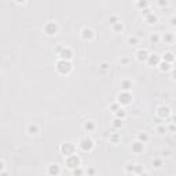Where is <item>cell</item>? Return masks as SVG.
<instances>
[{
  "mask_svg": "<svg viewBox=\"0 0 176 176\" xmlns=\"http://www.w3.org/2000/svg\"><path fill=\"white\" fill-rule=\"evenodd\" d=\"M77 147H79L81 151L88 153V151H92V150H94V147H95V142H94V139L90 138V136H83L79 140V143H77Z\"/></svg>",
  "mask_w": 176,
  "mask_h": 176,
  "instance_id": "1",
  "label": "cell"
},
{
  "mask_svg": "<svg viewBox=\"0 0 176 176\" xmlns=\"http://www.w3.org/2000/svg\"><path fill=\"white\" fill-rule=\"evenodd\" d=\"M55 69L59 74H69L73 69V65H72V61H68V59H59L55 65Z\"/></svg>",
  "mask_w": 176,
  "mask_h": 176,
  "instance_id": "2",
  "label": "cell"
},
{
  "mask_svg": "<svg viewBox=\"0 0 176 176\" xmlns=\"http://www.w3.org/2000/svg\"><path fill=\"white\" fill-rule=\"evenodd\" d=\"M132 99H134V95L131 94L129 91H121L117 95V102L121 105V106H127V105H131L132 103Z\"/></svg>",
  "mask_w": 176,
  "mask_h": 176,
  "instance_id": "3",
  "label": "cell"
},
{
  "mask_svg": "<svg viewBox=\"0 0 176 176\" xmlns=\"http://www.w3.org/2000/svg\"><path fill=\"white\" fill-rule=\"evenodd\" d=\"M59 151L65 155V157H68V155H72L77 151V146L72 142H65L61 144V147H59Z\"/></svg>",
  "mask_w": 176,
  "mask_h": 176,
  "instance_id": "4",
  "label": "cell"
},
{
  "mask_svg": "<svg viewBox=\"0 0 176 176\" xmlns=\"http://www.w3.org/2000/svg\"><path fill=\"white\" fill-rule=\"evenodd\" d=\"M65 164H66V166H68V168H70V169H74V168H77V166H80V165H81V158H80L79 155L74 153V154H72V155L65 157Z\"/></svg>",
  "mask_w": 176,
  "mask_h": 176,
  "instance_id": "5",
  "label": "cell"
},
{
  "mask_svg": "<svg viewBox=\"0 0 176 176\" xmlns=\"http://www.w3.org/2000/svg\"><path fill=\"white\" fill-rule=\"evenodd\" d=\"M43 30H44V33H46L47 36L52 37V36H55V34H57L58 32H59V26H58V25H57L55 22L50 21V22H47L46 25H44Z\"/></svg>",
  "mask_w": 176,
  "mask_h": 176,
  "instance_id": "6",
  "label": "cell"
},
{
  "mask_svg": "<svg viewBox=\"0 0 176 176\" xmlns=\"http://www.w3.org/2000/svg\"><path fill=\"white\" fill-rule=\"evenodd\" d=\"M125 173H136V175H142L146 173V171L142 165L139 164H128L125 166Z\"/></svg>",
  "mask_w": 176,
  "mask_h": 176,
  "instance_id": "7",
  "label": "cell"
},
{
  "mask_svg": "<svg viewBox=\"0 0 176 176\" xmlns=\"http://www.w3.org/2000/svg\"><path fill=\"white\" fill-rule=\"evenodd\" d=\"M59 59H68V61H72V58H73V51H72V48H69V47H62L61 48V51L57 54Z\"/></svg>",
  "mask_w": 176,
  "mask_h": 176,
  "instance_id": "8",
  "label": "cell"
},
{
  "mask_svg": "<svg viewBox=\"0 0 176 176\" xmlns=\"http://www.w3.org/2000/svg\"><path fill=\"white\" fill-rule=\"evenodd\" d=\"M131 150H132V153L135 154V155H140L143 153V150H144V143L136 139L135 142L131 144Z\"/></svg>",
  "mask_w": 176,
  "mask_h": 176,
  "instance_id": "9",
  "label": "cell"
},
{
  "mask_svg": "<svg viewBox=\"0 0 176 176\" xmlns=\"http://www.w3.org/2000/svg\"><path fill=\"white\" fill-rule=\"evenodd\" d=\"M157 116H158L161 120H168L171 117V109L168 106H160L157 109Z\"/></svg>",
  "mask_w": 176,
  "mask_h": 176,
  "instance_id": "10",
  "label": "cell"
},
{
  "mask_svg": "<svg viewBox=\"0 0 176 176\" xmlns=\"http://www.w3.org/2000/svg\"><path fill=\"white\" fill-rule=\"evenodd\" d=\"M81 39L85 40V41H91V40L95 39V32L91 28H84L81 30Z\"/></svg>",
  "mask_w": 176,
  "mask_h": 176,
  "instance_id": "11",
  "label": "cell"
},
{
  "mask_svg": "<svg viewBox=\"0 0 176 176\" xmlns=\"http://www.w3.org/2000/svg\"><path fill=\"white\" fill-rule=\"evenodd\" d=\"M135 55H136V59L139 61V62H147L150 52H149L146 48H140V50H138V51H136Z\"/></svg>",
  "mask_w": 176,
  "mask_h": 176,
  "instance_id": "12",
  "label": "cell"
},
{
  "mask_svg": "<svg viewBox=\"0 0 176 176\" xmlns=\"http://www.w3.org/2000/svg\"><path fill=\"white\" fill-rule=\"evenodd\" d=\"M161 61H162V58L160 57L158 54H150L146 63H147L149 66H158Z\"/></svg>",
  "mask_w": 176,
  "mask_h": 176,
  "instance_id": "13",
  "label": "cell"
},
{
  "mask_svg": "<svg viewBox=\"0 0 176 176\" xmlns=\"http://www.w3.org/2000/svg\"><path fill=\"white\" fill-rule=\"evenodd\" d=\"M61 172H62V169H61V166H59V165H57V164L48 165V168H47V173H48V175L58 176Z\"/></svg>",
  "mask_w": 176,
  "mask_h": 176,
  "instance_id": "14",
  "label": "cell"
},
{
  "mask_svg": "<svg viewBox=\"0 0 176 176\" xmlns=\"http://www.w3.org/2000/svg\"><path fill=\"white\" fill-rule=\"evenodd\" d=\"M26 132H28V135L30 136H36V135H39L40 132V128L37 124H29L28 128H26Z\"/></svg>",
  "mask_w": 176,
  "mask_h": 176,
  "instance_id": "15",
  "label": "cell"
},
{
  "mask_svg": "<svg viewBox=\"0 0 176 176\" xmlns=\"http://www.w3.org/2000/svg\"><path fill=\"white\" fill-rule=\"evenodd\" d=\"M134 87V81L129 79H125L121 81V91H131V88Z\"/></svg>",
  "mask_w": 176,
  "mask_h": 176,
  "instance_id": "16",
  "label": "cell"
},
{
  "mask_svg": "<svg viewBox=\"0 0 176 176\" xmlns=\"http://www.w3.org/2000/svg\"><path fill=\"white\" fill-rule=\"evenodd\" d=\"M158 69L162 72V73H166V72H169V70H172V63L166 62V61H161L158 65Z\"/></svg>",
  "mask_w": 176,
  "mask_h": 176,
  "instance_id": "17",
  "label": "cell"
},
{
  "mask_svg": "<svg viewBox=\"0 0 176 176\" xmlns=\"http://www.w3.org/2000/svg\"><path fill=\"white\" fill-rule=\"evenodd\" d=\"M83 128H84V131H87V132H92V131H95L97 125H95V123H94V121L88 120V121H85L84 124H83Z\"/></svg>",
  "mask_w": 176,
  "mask_h": 176,
  "instance_id": "18",
  "label": "cell"
},
{
  "mask_svg": "<svg viewBox=\"0 0 176 176\" xmlns=\"http://www.w3.org/2000/svg\"><path fill=\"white\" fill-rule=\"evenodd\" d=\"M175 34L173 33H165L164 36H162V37H161V40H162V41H164L165 44H172V43H173V41H175Z\"/></svg>",
  "mask_w": 176,
  "mask_h": 176,
  "instance_id": "19",
  "label": "cell"
},
{
  "mask_svg": "<svg viewBox=\"0 0 176 176\" xmlns=\"http://www.w3.org/2000/svg\"><path fill=\"white\" fill-rule=\"evenodd\" d=\"M110 143H113V144H117V143L121 142V134L120 132H113V134H110Z\"/></svg>",
  "mask_w": 176,
  "mask_h": 176,
  "instance_id": "20",
  "label": "cell"
},
{
  "mask_svg": "<svg viewBox=\"0 0 176 176\" xmlns=\"http://www.w3.org/2000/svg\"><path fill=\"white\" fill-rule=\"evenodd\" d=\"M112 30H113L114 33H121L123 30H124V23L121 22H117V23H114V25H112Z\"/></svg>",
  "mask_w": 176,
  "mask_h": 176,
  "instance_id": "21",
  "label": "cell"
},
{
  "mask_svg": "<svg viewBox=\"0 0 176 176\" xmlns=\"http://www.w3.org/2000/svg\"><path fill=\"white\" fill-rule=\"evenodd\" d=\"M136 7L139 8V10L149 8V7H150V1H149V0H138V1H136Z\"/></svg>",
  "mask_w": 176,
  "mask_h": 176,
  "instance_id": "22",
  "label": "cell"
},
{
  "mask_svg": "<svg viewBox=\"0 0 176 176\" xmlns=\"http://www.w3.org/2000/svg\"><path fill=\"white\" fill-rule=\"evenodd\" d=\"M144 21H146V22H147L149 25H154V23L158 22V17H157V15H155V14L153 12V14H150L149 17L144 18Z\"/></svg>",
  "mask_w": 176,
  "mask_h": 176,
  "instance_id": "23",
  "label": "cell"
},
{
  "mask_svg": "<svg viewBox=\"0 0 176 176\" xmlns=\"http://www.w3.org/2000/svg\"><path fill=\"white\" fill-rule=\"evenodd\" d=\"M162 61H166V62H169V63H173L175 62V55H173V54H172V52H165L164 55H162Z\"/></svg>",
  "mask_w": 176,
  "mask_h": 176,
  "instance_id": "24",
  "label": "cell"
},
{
  "mask_svg": "<svg viewBox=\"0 0 176 176\" xmlns=\"http://www.w3.org/2000/svg\"><path fill=\"white\" fill-rule=\"evenodd\" d=\"M149 40H150L151 44H158L160 41H161V36L158 33H151L150 37H149Z\"/></svg>",
  "mask_w": 176,
  "mask_h": 176,
  "instance_id": "25",
  "label": "cell"
},
{
  "mask_svg": "<svg viewBox=\"0 0 176 176\" xmlns=\"http://www.w3.org/2000/svg\"><path fill=\"white\" fill-rule=\"evenodd\" d=\"M136 139L138 140H140V142H143V143H146L149 140V135L146 134V132H139L136 135Z\"/></svg>",
  "mask_w": 176,
  "mask_h": 176,
  "instance_id": "26",
  "label": "cell"
},
{
  "mask_svg": "<svg viewBox=\"0 0 176 176\" xmlns=\"http://www.w3.org/2000/svg\"><path fill=\"white\" fill-rule=\"evenodd\" d=\"M114 114H116V117H118V118H121V120H124L125 117H127V112H125V109H123V108H120Z\"/></svg>",
  "mask_w": 176,
  "mask_h": 176,
  "instance_id": "27",
  "label": "cell"
},
{
  "mask_svg": "<svg viewBox=\"0 0 176 176\" xmlns=\"http://www.w3.org/2000/svg\"><path fill=\"white\" fill-rule=\"evenodd\" d=\"M153 166L155 169H160V168H162V158H155L153 160Z\"/></svg>",
  "mask_w": 176,
  "mask_h": 176,
  "instance_id": "28",
  "label": "cell"
},
{
  "mask_svg": "<svg viewBox=\"0 0 176 176\" xmlns=\"http://www.w3.org/2000/svg\"><path fill=\"white\" fill-rule=\"evenodd\" d=\"M128 43H129L131 46H138V44H139V39H138V36H131L129 39H128Z\"/></svg>",
  "mask_w": 176,
  "mask_h": 176,
  "instance_id": "29",
  "label": "cell"
},
{
  "mask_svg": "<svg viewBox=\"0 0 176 176\" xmlns=\"http://www.w3.org/2000/svg\"><path fill=\"white\" fill-rule=\"evenodd\" d=\"M120 21H121V19H120L118 15H112V17L109 18V22H110V26H112V25H114V23L120 22Z\"/></svg>",
  "mask_w": 176,
  "mask_h": 176,
  "instance_id": "30",
  "label": "cell"
},
{
  "mask_svg": "<svg viewBox=\"0 0 176 176\" xmlns=\"http://www.w3.org/2000/svg\"><path fill=\"white\" fill-rule=\"evenodd\" d=\"M113 127L114 128H121V127H123V120L118 118V117H116L113 121Z\"/></svg>",
  "mask_w": 176,
  "mask_h": 176,
  "instance_id": "31",
  "label": "cell"
},
{
  "mask_svg": "<svg viewBox=\"0 0 176 176\" xmlns=\"http://www.w3.org/2000/svg\"><path fill=\"white\" fill-rule=\"evenodd\" d=\"M120 108H121V105H120V103L117 102V101H116L114 103H112V105H110V109H112V112H114V113H116V112H117V110H118Z\"/></svg>",
  "mask_w": 176,
  "mask_h": 176,
  "instance_id": "32",
  "label": "cell"
},
{
  "mask_svg": "<svg viewBox=\"0 0 176 176\" xmlns=\"http://www.w3.org/2000/svg\"><path fill=\"white\" fill-rule=\"evenodd\" d=\"M99 69H101L102 72H106V70H109V69H110V65H109L108 62H102L101 65H99Z\"/></svg>",
  "mask_w": 176,
  "mask_h": 176,
  "instance_id": "33",
  "label": "cell"
},
{
  "mask_svg": "<svg viewBox=\"0 0 176 176\" xmlns=\"http://www.w3.org/2000/svg\"><path fill=\"white\" fill-rule=\"evenodd\" d=\"M0 173H1V175H6L7 173L6 172V162H4L3 160L0 161Z\"/></svg>",
  "mask_w": 176,
  "mask_h": 176,
  "instance_id": "34",
  "label": "cell"
},
{
  "mask_svg": "<svg viewBox=\"0 0 176 176\" xmlns=\"http://www.w3.org/2000/svg\"><path fill=\"white\" fill-rule=\"evenodd\" d=\"M150 14H153V11H151V8H150V7H149V8H144V10H142V15H143V18L149 17Z\"/></svg>",
  "mask_w": 176,
  "mask_h": 176,
  "instance_id": "35",
  "label": "cell"
},
{
  "mask_svg": "<svg viewBox=\"0 0 176 176\" xmlns=\"http://www.w3.org/2000/svg\"><path fill=\"white\" fill-rule=\"evenodd\" d=\"M157 132H158V134H161V135H164L165 132H166L165 125H158V127H157Z\"/></svg>",
  "mask_w": 176,
  "mask_h": 176,
  "instance_id": "36",
  "label": "cell"
},
{
  "mask_svg": "<svg viewBox=\"0 0 176 176\" xmlns=\"http://www.w3.org/2000/svg\"><path fill=\"white\" fill-rule=\"evenodd\" d=\"M72 173H73V175H83V173H84V171L81 169L80 166H77V168H74V169H73Z\"/></svg>",
  "mask_w": 176,
  "mask_h": 176,
  "instance_id": "37",
  "label": "cell"
},
{
  "mask_svg": "<svg viewBox=\"0 0 176 176\" xmlns=\"http://www.w3.org/2000/svg\"><path fill=\"white\" fill-rule=\"evenodd\" d=\"M168 3H169L168 0H157V4H158L160 7H166Z\"/></svg>",
  "mask_w": 176,
  "mask_h": 176,
  "instance_id": "38",
  "label": "cell"
},
{
  "mask_svg": "<svg viewBox=\"0 0 176 176\" xmlns=\"http://www.w3.org/2000/svg\"><path fill=\"white\" fill-rule=\"evenodd\" d=\"M169 23H171V26H172V28H176V15H173V17L171 18Z\"/></svg>",
  "mask_w": 176,
  "mask_h": 176,
  "instance_id": "39",
  "label": "cell"
},
{
  "mask_svg": "<svg viewBox=\"0 0 176 176\" xmlns=\"http://www.w3.org/2000/svg\"><path fill=\"white\" fill-rule=\"evenodd\" d=\"M161 155H162V158H168V157L171 155V151H169V150H162Z\"/></svg>",
  "mask_w": 176,
  "mask_h": 176,
  "instance_id": "40",
  "label": "cell"
},
{
  "mask_svg": "<svg viewBox=\"0 0 176 176\" xmlns=\"http://www.w3.org/2000/svg\"><path fill=\"white\" fill-rule=\"evenodd\" d=\"M171 77H172V80H173V81H176V68L172 69V74H171Z\"/></svg>",
  "mask_w": 176,
  "mask_h": 176,
  "instance_id": "41",
  "label": "cell"
},
{
  "mask_svg": "<svg viewBox=\"0 0 176 176\" xmlns=\"http://www.w3.org/2000/svg\"><path fill=\"white\" fill-rule=\"evenodd\" d=\"M14 1H15L17 4H25V3H26L28 0H14Z\"/></svg>",
  "mask_w": 176,
  "mask_h": 176,
  "instance_id": "42",
  "label": "cell"
},
{
  "mask_svg": "<svg viewBox=\"0 0 176 176\" xmlns=\"http://www.w3.org/2000/svg\"><path fill=\"white\" fill-rule=\"evenodd\" d=\"M171 120H172V121H171V123H172V124H175V125H176V114H173V116H172V118H171Z\"/></svg>",
  "mask_w": 176,
  "mask_h": 176,
  "instance_id": "43",
  "label": "cell"
},
{
  "mask_svg": "<svg viewBox=\"0 0 176 176\" xmlns=\"http://www.w3.org/2000/svg\"><path fill=\"white\" fill-rule=\"evenodd\" d=\"M121 62H123V63H128V62H129V59H128V58H123V59H121Z\"/></svg>",
  "mask_w": 176,
  "mask_h": 176,
  "instance_id": "44",
  "label": "cell"
},
{
  "mask_svg": "<svg viewBox=\"0 0 176 176\" xmlns=\"http://www.w3.org/2000/svg\"><path fill=\"white\" fill-rule=\"evenodd\" d=\"M135 1H138V0H135Z\"/></svg>",
  "mask_w": 176,
  "mask_h": 176,
  "instance_id": "45",
  "label": "cell"
},
{
  "mask_svg": "<svg viewBox=\"0 0 176 176\" xmlns=\"http://www.w3.org/2000/svg\"><path fill=\"white\" fill-rule=\"evenodd\" d=\"M175 37H176V34H175Z\"/></svg>",
  "mask_w": 176,
  "mask_h": 176,
  "instance_id": "46",
  "label": "cell"
}]
</instances>
